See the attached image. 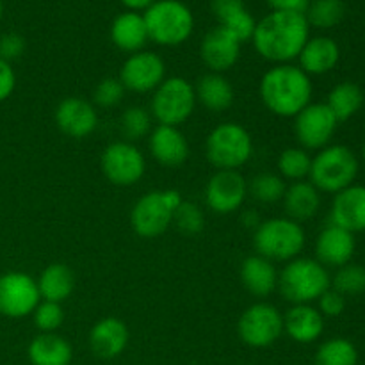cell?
<instances>
[{
	"instance_id": "1",
	"label": "cell",
	"mask_w": 365,
	"mask_h": 365,
	"mask_svg": "<svg viewBox=\"0 0 365 365\" xmlns=\"http://www.w3.org/2000/svg\"><path fill=\"white\" fill-rule=\"evenodd\" d=\"M310 38V25L305 13L271 11L257 21L253 46L262 59L273 64H289L298 59Z\"/></svg>"
},
{
	"instance_id": "2",
	"label": "cell",
	"mask_w": 365,
	"mask_h": 365,
	"mask_svg": "<svg viewBox=\"0 0 365 365\" xmlns=\"http://www.w3.org/2000/svg\"><path fill=\"white\" fill-rule=\"evenodd\" d=\"M260 100L269 113L280 118H294L312 103V77L299 66L274 64L260 78Z\"/></svg>"
},
{
	"instance_id": "3",
	"label": "cell",
	"mask_w": 365,
	"mask_h": 365,
	"mask_svg": "<svg viewBox=\"0 0 365 365\" xmlns=\"http://www.w3.org/2000/svg\"><path fill=\"white\" fill-rule=\"evenodd\" d=\"M330 287V273L316 259L296 257L278 271V291L292 305H310Z\"/></svg>"
},
{
	"instance_id": "4",
	"label": "cell",
	"mask_w": 365,
	"mask_h": 365,
	"mask_svg": "<svg viewBox=\"0 0 365 365\" xmlns=\"http://www.w3.org/2000/svg\"><path fill=\"white\" fill-rule=\"evenodd\" d=\"M359 157L344 145H328L312 157L309 180L319 192H337L355 184L359 177Z\"/></svg>"
},
{
	"instance_id": "5",
	"label": "cell",
	"mask_w": 365,
	"mask_h": 365,
	"mask_svg": "<svg viewBox=\"0 0 365 365\" xmlns=\"http://www.w3.org/2000/svg\"><path fill=\"white\" fill-rule=\"evenodd\" d=\"M307 235L302 223L291 217H271L262 221L253 234L257 255L271 262H289L302 255Z\"/></svg>"
},
{
	"instance_id": "6",
	"label": "cell",
	"mask_w": 365,
	"mask_h": 365,
	"mask_svg": "<svg viewBox=\"0 0 365 365\" xmlns=\"http://www.w3.org/2000/svg\"><path fill=\"white\" fill-rule=\"evenodd\" d=\"M150 41L160 46H178L195 31L192 11L182 0H157L143 13Z\"/></svg>"
},
{
	"instance_id": "7",
	"label": "cell",
	"mask_w": 365,
	"mask_h": 365,
	"mask_svg": "<svg viewBox=\"0 0 365 365\" xmlns=\"http://www.w3.org/2000/svg\"><path fill=\"white\" fill-rule=\"evenodd\" d=\"M205 155L216 170L239 171L253 155L252 134L234 121L220 123L207 135Z\"/></svg>"
},
{
	"instance_id": "8",
	"label": "cell",
	"mask_w": 365,
	"mask_h": 365,
	"mask_svg": "<svg viewBox=\"0 0 365 365\" xmlns=\"http://www.w3.org/2000/svg\"><path fill=\"white\" fill-rule=\"evenodd\" d=\"M182 200L184 198L177 189H163L143 195L130 210L132 230L145 239L163 235L173 223V214Z\"/></svg>"
},
{
	"instance_id": "9",
	"label": "cell",
	"mask_w": 365,
	"mask_h": 365,
	"mask_svg": "<svg viewBox=\"0 0 365 365\" xmlns=\"http://www.w3.org/2000/svg\"><path fill=\"white\" fill-rule=\"evenodd\" d=\"M195 84L184 77H166L153 91L150 113L159 125L180 127L196 109Z\"/></svg>"
},
{
	"instance_id": "10",
	"label": "cell",
	"mask_w": 365,
	"mask_h": 365,
	"mask_svg": "<svg viewBox=\"0 0 365 365\" xmlns=\"http://www.w3.org/2000/svg\"><path fill=\"white\" fill-rule=\"evenodd\" d=\"M237 334L250 348H269L284 334V316L271 303H253L239 317Z\"/></svg>"
},
{
	"instance_id": "11",
	"label": "cell",
	"mask_w": 365,
	"mask_h": 365,
	"mask_svg": "<svg viewBox=\"0 0 365 365\" xmlns=\"http://www.w3.org/2000/svg\"><path fill=\"white\" fill-rule=\"evenodd\" d=\"M100 168L107 180L118 187L138 184L146 173L145 153L128 141H114L103 148Z\"/></svg>"
},
{
	"instance_id": "12",
	"label": "cell",
	"mask_w": 365,
	"mask_h": 365,
	"mask_svg": "<svg viewBox=\"0 0 365 365\" xmlns=\"http://www.w3.org/2000/svg\"><path fill=\"white\" fill-rule=\"evenodd\" d=\"M41 302L38 282L21 271L0 274V316L7 319H24L32 316Z\"/></svg>"
},
{
	"instance_id": "13",
	"label": "cell",
	"mask_w": 365,
	"mask_h": 365,
	"mask_svg": "<svg viewBox=\"0 0 365 365\" xmlns=\"http://www.w3.org/2000/svg\"><path fill=\"white\" fill-rule=\"evenodd\" d=\"M339 121L324 102L309 103L294 116V135L299 146L309 150H323L334 139Z\"/></svg>"
},
{
	"instance_id": "14",
	"label": "cell",
	"mask_w": 365,
	"mask_h": 365,
	"mask_svg": "<svg viewBox=\"0 0 365 365\" xmlns=\"http://www.w3.org/2000/svg\"><path fill=\"white\" fill-rule=\"evenodd\" d=\"M118 78L127 91L139 95L153 93L166 78V63L159 53L141 50L125 59Z\"/></svg>"
},
{
	"instance_id": "15",
	"label": "cell",
	"mask_w": 365,
	"mask_h": 365,
	"mask_svg": "<svg viewBox=\"0 0 365 365\" xmlns=\"http://www.w3.org/2000/svg\"><path fill=\"white\" fill-rule=\"evenodd\" d=\"M203 198L214 214L237 212L248 198V180L239 171L217 170L207 182Z\"/></svg>"
},
{
	"instance_id": "16",
	"label": "cell",
	"mask_w": 365,
	"mask_h": 365,
	"mask_svg": "<svg viewBox=\"0 0 365 365\" xmlns=\"http://www.w3.org/2000/svg\"><path fill=\"white\" fill-rule=\"evenodd\" d=\"M57 128L64 135L73 139H84L98 127V113L95 103L78 96H68L61 100L53 113Z\"/></svg>"
},
{
	"instance_id": "17",
	"label": "cell",
	"mask_w": 365,
	"mask_h": 365,
	"mask_svg": "<svg viewBox=\"0 0 365 365\" xmlns=\"http://www.w3.org/2000/svg\"><path fill=\"white\" fill-rule=\"evenodd\" d=\"M200 56L209 71L225 73L234 68L241 57V43L230 32L225 31L221 25H217L203 36L202 45H200Z\"/></svg>"
},
{
	"instance_id": "18",
	"label": "cell",
	"mask_w": 365,
	"mask_h": 365,
	"mask_svg": "<svg viewBox=\"0 0 365 365\" xmlns=\"http://www.w3.org/2000/svg\"><path fill=\"white\" fill-rule=\"evenodd\" d=\"M148 150L164 168H178L189 159V143L178 127L157 125L148 135Z\"/></svg>"
},
{
	"instance_id": "19",
	"label": "cell",
	"mask_w": 365,
	"mask_h": 365,
	"mask_svg": "<svg viewBox=\"0 0 365 365\" xmlns=\"http://www.w3.org/2000/svg\"><path fill=\"white\" fill-rule=\"evenodd\" d=\"M355 234L330 223L316 239V260L324 267H342L355 255Z\"/></svg>"
},
{
	"instance_id": "20",
	"label": "cell",
	"mask_w": 365,
	"mask_h": 365,
	"mask_svg": "<svg viewBox=\"0 0 365 365\" xmlns=\"http://www.w3.org/2000/svg\"><path fill=\"white\" fill-rule=\"evenodd\" d=\"M128 341L130 334L127 324L118 317H103L96 321L89 331V348L93 355L102 360H113L123 355Z\"/></svg>"
},
{
	"instance_id": "21",
	"label": "cell",
	"mask_w": 365,
	"mask_h": 365,
	"mask_svg": "<svg viewBox=\"0 0 365 365\" xmlns=\"http://www.w3.org/2000/svg\"><path fill=\"white\" fill-rule=\"evenodd\" d=\"M330 220L351 234L365 232V185L353 184L337 192L331 202Z\"/></svg>"
},
{
	"instance_id": "22",
	"label": "cell",
	"mask_w": 365,
	"mask_h": 365,
	"mask_svg": "<svg viewBox=\"0 0 365 365\" xmlns=\"http://www.w3.org/2000/svg\"><path fill=\"white\" fill-rule=\"evenodd\" d=\"M341 61V46L334 38L328 36H316L309 38L305 46L298 56V66L309 77L327 75L334 70Z\"/></svg>"
},
{
	"instance_id": "23",
	"label": "cell",
	"mask_w": 365,
	"mask_h": 365,
	"mask_svg": "<svg viewBox=\"0 0 365 365\" xmlns=\"http://www.w3.org/2000/svg\"><path fill=\"white\" fill-rule=\"evenodd\" d=\"M110 41L121 52L135 53L145 50L150 41L145 16L138 11H123L110 24Z\"/></svg>"
},
{
	"instance_id": "24",
	"label": "cell",
	"mask_w": 365,
	"mask_h": 365,
	"mask_svg": "<svg viewBox=\"0 0 365 365\" xmlns=\"http://www.w3.org/2000/svg\"><path fill=\"white\" fill-rule=\"evenodd\" d=\"M284 331L298 344H312L324 331L323 314L312 305H292L284 314Z\"/></svg>"
},
{
	"instance_id": "25",
	"label": "cell",
	"mask_w": 365,
	"mask_h": 365,
	"mask_svg": "<svg viewBox=\"0 0 365 365\" xmlns=\"http://www.w3.org/2000/svg\"><path fill=\"white\" fill-rule=\"evenodd\" d=\"M241 282L252 296L266 298L278 289V269L271 260L250 255L241 264Z\"/></svg>"
},
{
	"instance_id": "26",
	"label": "cell",
	"mask_w": 365,
	"mask_h": 365,
	"mask_svg": "<svg viewBox=\"0 0 365 365\" xmlns=\"http://www.w3.org/2000/svg\"><path fill=\"white\" fill-rule=\"evenodd\" d=\"M282 202H284L285 216L302 223L312 220L319 212L321 192L317 191L316 185L310 184V180L291 182L285 189Z\"/></svg>"
},
{
	"instance_id": "27",
	"label": "cell",
	"mask_w": 365,
	"mask_h": 365,
	"mask_svg": "<svg viewBox=\"0 0 365 365\" xmlns=\"http://www.w3.org/2000/svg\"><path fill=\"white\" fill-rule=\"evenodd\" d=\"M195 93L196 102L212 113H223L230 109L235 98L232 82L223 73H214V71H209L198 78L195 84Z\"/></svg>"
},
{
	"instance_id": "28",
	"label": "cell",
	"mask_w": 365,
	"mask_h": 365,
	"mask_svg": "<svg viewBox=\"0 0 365 365\" xmlns=\"http://www.w3.org/2000/svg\"><path fill=\"white\" fill-rule=\"evenodd\" d=\"M27 355L32 365H70L73 348L59 334H39L29 344Z\"/></svg>"
},
{
	"instance_id": "29",
	"label": "cell",
	"mask_w": 365,
	"mask_h": 365,
	"mask_svg": "<svg viewBox=\"0 0 365 365\" xmlns=\"http://www.w3.org/2000/svg\"><path fill=\"white\" fill-rule=\"evenodd\" d=\"M39 296L45 302L63 303L71 296L75 289V274L66 264H50L41 271L38 280Z\"/></svg>"
},
{
	"instance_id": "30",
	"label": "cell",
	"mask_w": 365,
	"mask_h": 365,
	"mask_svg": "<svg viewBox=\"0 0 365 365\" xmlns=\"http://www.w3.org/2000/svg\"><path fill=\"white\" fill-rule=\"evenodd\" d=\"M328 106V109L334 113V116L337 118V121H348L362 109L364 106V91L359 84L355 82H341V84L335 86L330 93H328V98L324 102Z\"/></svg>"
},
{
	"instance_id": "31",
	"label": "cell",
	"mask_w": 365,
	"mask_h": 365,
	"mask_svg": "<svg viewBox=\"0 0 365 365\" xmlns=\"http://www.w3.org/2000/svg\"><path fill=\"white\" fill-rule=\"evenodd\" d=\"M285 189H287V184H285L284 178L278 173H271V171L257 173L248 182V196H252L255 202L264 203V205H273V203L282 202Z\"/></svg>"
},
{
	"instance_id": "32",
	"label": "cell",
	"mask_w": 365,
	"mask_h": 365,
	"mask_svg": "<svg viewBox=\"0 0 365 365\" xmlns=\"http://www.w3.org/2000/svg\"><path fill=\"white\" fill-rule=\"evenodd\" d=\"M310 166H312V157L302 146H291L285 148L284 152L278 155L277 170L284 180L299 182L307 180L310 173Z\"/></svg>"
},
{
	"instance_id": "33",
	"label": "cell",
	"mask_w": 365,
	"mask_h": 365,
	"mask_svg": "<svg viewBox=\"0 0 365 365\" xmlns=\"http://www.w3.org/2000/svg\"><path fill=\"white\" fill-rule=\"evenodd\" d=\"M359 351L355 344L344 337L328 339L317 348L316 365H356Z\"/></svg>"
},
{
	"instance_id": "34",
	"label": "cell",
	"mask_w": 365,
	"mask_h": 365,
	"mask_svg": "<svg viewBox=\"0 0 365 365\" xmlns=\"http://www.w3.org/2000/svg\"><path fill=\"white\" fill-rule=\"evenodd\" d=\"M346 6L342 0H312L305 11L310 27L334 29L344 20Z\"/></svg>"
},
{
	"instance_id": "35",
	"label": "cell",
	"mask_w": 365,
	"mask_h": 365,
	"mask_svg": "<svg viewBox=\"0 0 365 365\" xmlns=\"http://www.w3.org/2000/svg\"><path fill=\"white\" fill-rule=\"evenodd\" d=\"M153 128V116L150 109L141 106H132L125 109L120 118V130L128 143L148 138Z\"/></svg>"
},
{
	"instance_id": "36",
	"label": "cell",
	"mask_w": 365,
	"mask_h": 365,
	"mask_svg": "<svg viewBox=\"0 0 365 365\" xmlns=\"http://www.w3.org/2000/svg\"><path fill=\"white\" fill-rule=\"evenodd\" d=\"M331 287L342 296H356L365 292V267L360 264H346L337 267V273L331 278Z\"/></svg>"
},
{
	"instance_id": "37",
	"label": "cell",
	"mask_w": 365,
	"mask_h": 365,
	"mask_svg": "<svg viewBox=\"0 0 365 365\" xmlns=\"http://www.w3.org/2000/svg\"><path fill=\"white\" fill-rule=\"evenodd\" d=\"M180 234L196 235L205 227V214L196 203L182 200L180 205L177 207L173 214V223Z\"/></svg>"
},
{
	"instance_id": "38",
	"label": "cell",
	"mask_w": 365,
	"mask_h": 365,
	"mask_svg": "<svg viewBox=\"0 0 365 365\" xmlns=\"http://www.w3.org/2000/svg\"><path fill=\"white\" fill-rule=\"evenodd\" d=\"M32 321H34V327L41 334H57V330L64 323L63 305L41 299L39 305L34 309V312H32Z\"/></svg>"
},
{
	"instance_id": "39",
	"label": "cell",
	"mask_w": 365,
	"mask_h": 365,
	"mask_svg": "<svg viewBox=\"0 0 365 365\" xmlns=\"http://www.w3.org/2000/svg\"><path fill=\"white\" fill-rule=\"evenodd\" d=\"M125 86L118 77H106L95 86L93 89V103L103 109H110L123 102L125 98Z\"/></svg>"
},
{
	"instance_id": "40",
	"label": "cell",
	"mask_w": 365,
	"mask_h": 365,
	"mask_svg": "<svg viewBox=\"0 0 365 365\" xmlns=\"http://www.w3.org/2000/svg\"><path fill=\"white\" fill-rule=\"evenodd\" d=\"M220 25L225 31L230 32V34L242 45V43L246 41H252L253 32H255L257 27V20L245 7V9H239L237 13H234L232 16H228L227 20L221 21Z\"/></svg>"
},
{
	"instance_id": "41",
	"label": "cell",
	"mask_w": 365,
	"mask_h": 365,
	"mask_svg": "<svg viewBox=\"0 0 365 365\" xmlns=\"http://www.w3.org/2000/svg\"><path fill=\"white\" fill-rule=\"evenodd\" d=\"M25 48H27L25 38L18 32H6L0 36V59L13 63L24 56Z\"/></svg>"
},
{
	"instance_id": "42",
	"label": "cell",
	"mask_w": 365,
	"mask_h": 365,
	"mask_svg": "<svg viewBox=\"0 0 365 365\" xmlns=\"http://www.w3.org/2000/svg\"><path fill=\"white\" fill-rule=\"evenodd\" d=\"M317 305H319L317 310L323 314V317H339L346 310V296L330 287L321 294V298L317 299Z\"/></svg>"
},
{
	"instance_id": "43",
	"label": "cell",
	"mask_w": 365,
	"mask_h": 365,
	"mask_svg": "<svg viewBox=\"0 0 365 365\" xmlns=\"http://www.w3.org/2000/svg\"><path fill=\"white\" fill-rule=\"evenodd\" d=\"M16 89V73L13 70V64L0 59V103L6 102Z\"/></svg>"
},
{
	"instance_id": "44",
	"label": "cell",
	"mask_w": 365,
	"mask_h": 365,
	"mask_svg": "<svg viewBox=\"0 0 365 365\" xmlns=\"http://www.w3.org/2000/svg\"><path fill=\"white\" fill-rule=\"evenodd\" d=\"M210 9L221 24L239 9H245V0H210Z\"/></svg>"
},
{
	"instance_id": "45",
	"label": "cell",
	"mask_w": 365,
	"mask_h": 365,
	"mask_svg": "<svg viewBox=\"0 0 365 365\" xmlns=\"http://www.w3.org/2000/svg\"><path fill=\"white\" fill-rule=\"evenodd\" d=\"M271 11H287V13H305L310 0H266Z\"/></svg>"
},
{
	"instance_id": "46",
	"label": "cell",
	"mask_w": 365,
	"mask_h": 365,
	"mask_svg": "<svg viewBox=\"0 0 365 365\" xmlns=\"http://www.w3.org/2000/svg\"><path fill=\"white\" fill-rule=\"evenodd\" d=\"M120 2L127 7V11H138V13H141V11L148 9L157 0H120Z\"/></svg>"
},
{
	"instance_id": "47",
	"label": "cell",
	"mask_w": 365,
	"mask_h": 365,
	"mask_svg": "<svg viewBox=\"0 0 365 365\" xmlns=\"http://www.w3.org/2000/svg\"><path fill=\"white\" fill-rule=\"evenodd\" d=\"M241 221H242V225H245L246 228H252V230H257V227H259V225L262 223V220H260V217L257 216L255 210H246V212L242 214Z\"/></svg>"
},
{
	"instance_id": "48",
	"label": "cell",
	"mask_w": 365,
	"mask_h": 365,
	"mask_svg": "<svg viewBox=\"0 0 365 365\" xmlns=\"http://www.w3.org/2000/svg\"><path fill=\"white\" fill-rule=\"evenodd\" d=\"M4 16V0H0V20H2Z\"/></svg>"
},
{
	"instance_id": "49",
	"label": "cell",
	"mask_w": 365,
	"mask_h": 365,
	"mask_svg": "<svg viewBox=\"0 0 365 365\" xmlns=\"http://www.w3.org/2000/svg\"><path fill=\"white\" fill-rule=\"evenodd\" d=\"M362 157H364V163H365V143H364V148H362Z\"/></svg>"
}]
</instances>
